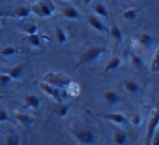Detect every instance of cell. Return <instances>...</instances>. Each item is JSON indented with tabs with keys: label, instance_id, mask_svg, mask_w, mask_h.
Here are the masks:
<instances>
[{
	"label": "cell",
	"instance_id": "12",
	"mask_svg": "<svg viewBox=\"0 0 159 145\" xmlns=\"http://www.w3.org/2000/svg\"><path fill=\"white\" fill-rule=\"evenodd\" d=\"M104 99L110 105H116V104H118L120 101L119 95L116 92H113V91H106L104 93Z\"/></svg>",
	"mask_w": 159,
	"mask_h": 145
},
{
	"label": "cell",
	"instance_id": "25",
	"mask_svg": "<svg viewBox=\"0 0 159 145\" xmlns=\"http://www.w3.org/2000/svg\"><path fill=\"white\" fill-rule=\"evenodd\" d=\"M6 144L7 145H20V138L16 134H10L7 136L6 140Z\"/></svg>",
	"mask_w": 159,
	"mask_h": 145
},
{
	"label": "cell",
	"instance_id": "14",
	"mask_svg": "<svg viewBox=\"0 0 159 145\" xmlns=\"http://www.w3.org/2000/svg\"><path fill=\"white\" fill-rule=\"evenodd\" d=\"M8 75H9L11 79L19 80L23 74V66L22 64H18V66H14L13 68H11L10 70H8Z\"/></svg>",
	"mask_w": 159,
	"mask_h": 145
},
{
	"label": "cell",
	"instance_id": "31",
	"mask_svg": "<svg viewBox=\"0 0 159 145\" xmlns=\"http://www.w3.org/2000/svg\"><path fill=\"white\" fill-rule=\"evenodd\" d=\"M69 109H70V107H69L68 105H63V106H62V107L59 109V116H60V117L66 116V114H68Z\"/></svg>",
	"mask_w": 159,
	"mask_h": 145
},
{
	"label": "cell",
	"instance_id": "1",
	"mask_svg": "<svg viewBox=\"0 0 159 145\" xmlns=\"http://www.w3.org/2000/svg\"><path fill=\"white\" fill-rule=\"evenodd\" d=\"M31 10L39 18H49L55 12L56 5L52 0H38L31 6Z\"/></svg>",
	"mask_w": 159,
	"mask_h": 145
},
{
	"label": "cell",
	"instance_id": "18",
	"mask_svg": "<svg viewBox=\"0 0 159 145\" xmlns=\"http://www.w3.org/2000/svg\"><path fill=\"white\" fill-rule=\"evenodd\" d=\"M94 12H95L98 16L108 18V11H107L106 7H105L102 3H96V5L94 6Z\"/></svg>",
	"mask_w": 159,
	"mask_h": 145
},
{
	"label": "cell",
	"instance_id": "8",
	"mask_svg": "<svg viewBox=\"0 0 159 145\" xmlns=\"http://www.w3.org/2000/svg\"><path fill=\"white\" fill-rule=\"evenodd\" d=\"M89 25L93 27V29H95L96 31L100 32V33H106V32H107V29H106V26L104 25V23H102L98 18H96V16H89Z\"/></svg>",
	"mask_w": 159,
	"mask_h": 145
},
{
	"label": "cell",
	"instance_id": "29",
	"mask_svg": "<svg viewBox=\"0 0 159 145\" xmlns=\"http://www.w3.org/2000/svg\"><path fill=\"white\" fill-rule=\"evenodd\" d=\"M11 119H10L8 112L5 109H0V122H10Z\"/></svg>",
	"mask_w": 159,
	"mask_h": 145
},
{
	"label": "cell",
	"instance_id": "22",
	"mask_svg": "<svg viewBox=\"0 0 159 145\" xmlns=\"http://www.w3.org/2000/svg\"><path fill=\"white\" fill-rule=\"evenodd\" d=\"M27 42L34 47H40V37L38 36V34H31V35H27L26 37Z\"/></svg>",
	"mask_w": 159,
	"mask_h": 145
},
{
	"label": "cell",
	"instance_id": "3",
	"mask_svg": "<svg viewBox=\"0 0 159 145\" xmlns=\"http://www.w3.org/2000/svg\"><path fill=\"white\" fill-rule=\"evenodd\" d=\"M105 53V48L104 47H91L87 50H85L82 55L80 56V60L77 66L80 64H85V63H91L94 62L100 58V56Z\"/></svg>",
	"mask_w": 159,
	"mask_h": 145
},
{
	"label": "cell",
	"instance_id": "32",
	"mask_svg": "<svg viewBox=\"0 0 159 145\" xmlns=\"http://www.w3.org/2000/svg\"><path fill=\"white\" fill-rule=\"evenodd\" d=\"M132 120H133V123L137 125V124H139V121H141V117H139V115H135V116L132 118Z\"/></svg>",
	"mask_w": 159,
	"mask_h": 145
},
{
	"label": "cell",
	"instance_id": "30",
	"mask_svg": "<svg viewBox=\"0 0 159 145\" xmlns=\"http://www.w3.org/2000/svg\"><path fill=\"white\" fill-rule=\"evenodd\" d=\"M132 63L135 67H143V61H142V58L139 57L136 55H132Z\"/></svg>",
	"mask_w": 159,
	"mask_h": 145
},
{
	"label": "cell",
	"instance_id": "10",
	"mask_svg": "<svg viewBox=\"0 0 159 145\" xmlns=\"http://www.w3.org/2000/svg\"><path fill=\"white\" fill-rule=\"evenodd\" d=\"M32 13V10L31 7H27V6H20V7L16 8L13 11L14 16L16 18H20V19H24L27 18L30 14Z\"/></svg>",
	"mask_w": 159,
	"mask_h": 145
},
{
	"label": "cell",
	"instance_id": "13",
	"mask_svg": "<svg viewBox=\"0 0 159 145\" xmlns=\"http://www.w3.org/2000/svg\"><path fill=\"white\" fill-rule=\"evenodd\" d=\"M121 66V59L120 57H113L110 59V61L106 64L105 67V72H111V71L117 70L119 67Z\"/></svg>",
	"mask_w": 159,
	"mask_h": 145
},
{
	"label": "cell",
	"instance_id": "11",
	"mask_svg": "<svg viewBox=\"0 0 159 145\" xmlns=\"http://www.w3.org/2000/svg\"><path fill=\"white\" fill-rule=\"evenodd\" d=\"M40 99L35 95H27L25 97V105L29 108H33V109H37L40 106Z\"/></svg>",
	"mask_w": 159,
	"mask_h": 145
},
{
	"label": "cell",
	"instance_id": "19",
	"mask_svg": "<svg viewBox=\"0 0 159 145\" xmlns=\"http://www.w3.org/2000/svg\"><path fill=\"white\" fill-rule=\"evenodd\" d=\"M56 35H57V40L60 45L66 44V40H68L66 32H64V30L61 29V27H56Z\"/></svg>",
	"mask_w": 159,
	"mask_h": 145
},
{
	"label": "cell",
	"instance_id": "34",
	"mask_svg": "<svg viewBox=\"0 0 159 145\" xmlns=\"http://www.w3.org/2000/svg\"><path fill=\"white\" fill-rule=\"evenodd\" d=\"M1 99H3V96H2V95H0V101H1Z\"/></svg>",
	"mask_w": 159,
	"mask_h": 145
},
{
	"label": "cell",
	"instance_id": "4",
	"mask_svg": "<svg viewBox=\"0 0 159 145\" xmlns=\"http://www.w3.org/2000/svg\"><path fill=\"white\" fill-rule=\"evenodd\" d=\"M158 121L159 117L157 111L155 110L152 112V116L149 119V123H148V129L146 132V138H145V145H152V138H154L155 133H156V130L158 128Z\"/></svg>",
	"mask_w": 159,
	"mask_h": 145
},
{
	"label": "cell",
	"instance_id": "5",
	"mask_svg": "<svg viewBox=\"0 0 159 145\" xmlns=\"http://www.w3.org/2000/svg\"><path fill=\"white\" fill-rule=\"evenodd\" d=\"M74 135L80 143L84 145H94L97 141V136L91 130H79L74 131Z\"/></svg>",
	"mask_w": 159,
	"mask_h": 145
},
{
	"label": "cell",
	"instance_id": "16",
	"mask_svg": "<svg viewBox=\"0 0 159 145\" xmlns=\"http://www.w3.org/2000/svg\"><path fill=\"white\" fill-rule=\"evenodd\" d=\"M113 141L117 145H125L126 141H128V136L124 132L116 131L113 134Z\"/></svg>",
	"mask_w": 159,
	"mask_h": 145
},
{
	"label": "cell",
	"instance_id": "23",
	"mask_svg": "<svg viewBox=\"0 0 159 145\" xmlns=\"http://www.w3.org/2000/svg\"><path fill=\"white\" fill-rule=\"evenodd\" d=\"M124 87H125V90L128 91V92H131V93H136V92H139V84H137L136 82H134V81L125 82V84H124Z\"/></svg>",
	"mask_w": 159,
	"mask_h": 145
},
{
	"label": "cell",
	"instance_id": "20",
	"mask_svg": "<svg viewBox=\"0 0 159 145\" xmlns=\"http://www.w3.org/2000/svg\"><path fill=\"white\" fill-rule=\"evenodd\" d=\"M137 14H139V11H137V9H129L126 10L125 12H123V14H122V16H123L124 20H128V21H133L135 20V19L137 18Z\"/></svg>",
	"mask_w": 159,
	"mask_h": 145
},
{
	"label": "cell",
	"instance_id": "28",
	"mask_svg": "<svg viewBox=\"0 0 159 145\" xmlns=\"http://www.w3.org/2000/svg\"><path fill=\"white\" fill-rule=\"evenodd\" d=\"M38 31V27L36 24H29L24 29V33L26 35H31V34H36Z\"/></svg>",
	"mask_w": 159,
	"mask_h": 145
},
{
	"label": "cell",
	"instance_id": "26",
	"mask_svg": "<svg viewBox=\"0 0 159 145\" xmlns=\"http://www.w3.org/2000/svg\"><path fill=\"white\" fill-rule=\"evenodd\" d=\"M16 53H18V49L14 48V47H11V46H7L0 50V55H2V56H11Z\"/></svg>",
	"mask_w": 159,
	"mask_h": 145
},
{
	"label": "cell",
	"instance_id": "7",
	"mask_svg": "<svg viewBox=\"0 0 159 145\" xmlns=\"http://www.w3.org/2000/svg\"><path fill=\"white\" fill-rule=\"evenodd\" d=\"M102 117L108 119V120L111 121V122L117 123V124H124V123H126L125 116L122 114H119V112H110V114L104 115Z\"/></svg>",
	"mask_w": 159,
	"mask_h": 145
},
{
	"label": "cell",
	"instance_id": "33",
	"mask_svg": "<svg viewBox=\"0 0 159 145\" xmlns=\"http://www.w3.org/2000/svg\"><path fill=\"white\" fill-rule=\"evenodd\" d=\"M82 1H83V3H84L85 6H89V3L92 2V0H82Z\"/></svg>",
	"mask_w": 159,
	"mask_h": 145
},
{
	"label": "cell",
	"instance_id": "35",
	"mask_svg": "<svg viewBox=\"0 0 159 145\" xmlns=\"http://www.w3.org/2000/svg\"><path fill=\"white\" fill-rule=\"evenodd\" d=\"M111 2H116V1H117V0H110Z\"/></svg>",
	"mask_w": 159,
	"mask_h": 145
},
{
	"label": "cell",
	"instance_id": "17",
	"mask_svg": "<svg viewBox=\"0 0 159 145\" xmlns=\"http://www.w3.org/2000/svg\"><path fill=\"white\" fill-rule=\"evenodd\" d=\"M14 116H16V120L21 121V122L24 123V124H26V125H30L33 123V118L30 117L27 114H24V112H16Z\"/></svg>",
	"mask_w": 159,
	"mask_h": 145
},
{
	"label": "cell",
	"instance_id": "9",
	"mask_svg": "<svg viewBox=\"0 0 159 145\" xmlns=\"http://www.w3.org/2000/svg\"><path fill=\"white\" fill-rule=\"evenodd\" d=\"M62 14L64 18L70 19V20H77L80 18V13L77 11L76 8H74L73 6H68L62 10Z\"/></svg>",
	"mask_w": 159,
	"mask_h": 145
},
{
	"label": "cell",
	"instance_id": "24",
	"mask_svg": "<svg viewBox=\"0 0 159 145\" xmlns=\"http://www.w3.org/2000/svg\"><path fill=\"white\" fill-rule=\"evenodd\" d=\"M158 51H156L152 58V62L150 63V70L152 73H158L159 72V62H158Z\"/></svg>",
	"mask_w": 159,
	"mask_h": 145
},
{
	"label": "cell",
	"instance_id": "21",
	"mask_svg": "<svg viewBox=\"0 0 159 145\" xmlns=\"http://www.w3.org/2000/svg\"><path fill=\"white\" fill-rule=\"evenodd\" d=\"M152 42H154V40H152V37L149 35V34L143 33L141 36H139V44L143 45V46L149 47L150 45L152 44Z\"/></svg>",
	"mask_w": 159,
	"mask_h": 145
},
{
	"label": "cell",
	"instance_id": "27",
	"mask_svg": "<svg viewBox=\"0 0 159 145\" xmlns=\"http://www.w3.org/2000/svg\"><path fill=\"white\" fill-rule=\"evenodd\" d=\"M11 80L12 79L8 74H5V73L0 74V86H2V87L8 86L10 84V82H11Z\"/></svg>",
	"mask_w": 159,
	"mask_h": 145
},
{
	"label": "cell",
	"instance_id": "6",
	"mask_svg": "<svg viewBox=\"0 0 159 145\" xmlns=\"http://www.w3.org/2000/svg\"><path fill=\"white\" fill-rule=\"evenodd\" d=\"M39 88L44 93H46L48 96H50L52 99H55L57 103H61L62 101V94L60 93V90L58 87H55L52 85L45 83V82H40L39 83Z\"/></svg>",
	"mask_w": 159,
	"mask_h": 145
},
{
	"label": "cell",
	"instance_id": "2",
	"mask_svg": "<svg viewBox=\"0 0 159 145\" xmlns=\"http://www.w3.org/2000/svg\"><path fill=\"white\" fill-rule=\"evenodd\" d=\"M43 82L49 84V85L55 86V87L64 88V87H69V85L72 83V80L66 74H63V73L48 72L44 75Z\"/></svg>",
	"mask_w": 159,
	"mask_h": 145
},
{
	"label": "cell",
	"instance_id": "15",
	"mask_svg": "<svg viewBox=\"0 0 159 145\" xmlns=\"http://www.w3.org/2000/svg\"><path fill=\"white\" fill-rule=\"evenodd\" d=\"M109 33H110V35L112 36V37L115 38L116 40H118V42H121L122 38H123V34H122V31L120 30V27L118 26L116 23H113V24L111 25Z\"/></svg>",
	"mask_w": 159,
	"mask_h": 145
}]
</instances>
